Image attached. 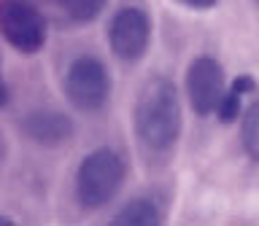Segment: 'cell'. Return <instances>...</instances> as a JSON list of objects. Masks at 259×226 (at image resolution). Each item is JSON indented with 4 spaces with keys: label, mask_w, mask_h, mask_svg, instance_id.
<instances>
[{
    "label": "cell",
    "mask_w": 259,
    "mask_h": 226,
    "mask_svg": "<svg viewBox=\"0 0 259 226\" xmlns=\"http://www.w3.org/2000/svg\"><path fill=\"white\" fill-rule=\"evenodd\" d=\"M6 102H8V89H6L3 81H0V108H3Z\"/></svg>",
    "instance_id": "cell-13"
},
{
    "label": "cell",
    "mask_w": 259,
    "mask_h": 226,
    "mask_svg": "<svg viewBox=\"0 0 259 226\" xmlns=\"http://www.w3.org/2000/svg\"><path fill=\"white\" fill-rule=\"evenodd\" d=\"M65 94L84 113L100 110L111 97V73L97 56H76L65 70Z\"/></svg>",
    "instance_id": "cell-3"
},
{
    "label": "cell",
    "mask_w": 259,
    "mask_h": 226,
    "mask_svg": "<svg viewBox=\"0 0 259 226\" xmlns=\"http://www.w3.org/2000/svg\"><path fill=\"white\" fill-rule=\"evenodd\" d=\"M181 6H189V8H197V11H205V8H213L219 0H178Z\"/></svg>",
    "instance_id": "cell-12"
},
{
    "label": "cell",
    "mask_w": 259,
    "mask_h": 226,
    "mask_svg": "<svg viewBox=\"0 0 259 226\" xmlns=\"http://www.w3.org/2000/svg\"><path fill=\"white\" fill-rule=\"evenodd\" d=\"M181 97L170 78L154 76L135 102V135L146 148L167 151L181 137Z\"/></svg>",
    "instance_id": "cell-1"
},
{
    "label": "cell",
    "mask_w": 259,
    "mask_h": 226,
    "mask_svg": "<svg viewBox=\"0 0 259 226\" xmlns=\"http://www.w3.org/2000/svg\"><path fill=\"white\" fill-rule=\"evenodd\" d=\"M3 156H6V145H3V137H0V167H3Z\"/></svg>",
    "instance_id": "cell-14"
},
{
    "label": "cell",
    "mask_w": 259,
    "mask_h": 226,
    "mask_svg": "<svg viewBox=\"0 0 259 226\" xmlns=\"http://www.w3.org/2000/svg\"><path fill=\"white\" fill-rule=\"evenodd\" d=\"M240 140H243V148L254 161H259V100L251 105L243 116V124H240Z\"/></svg>",
    "instance_id": "cell-9"
},
{
    "label": "cell",
    "mask_w": 259,
    "mask_h": 226,
    "mask_svg": "<svg viewBox=\"0 0 259 226\" xmlns=\"http://www.w3.org/2000/svg\"><path fill=\"white\" fill-rule=\"evenodd\" d=\"M0 32L16 51L35 54L46 43V19L30 0H3Z\"/></svg>",
    "instance_id": "cell-4"
},
{
    "label": "cell",
    "mask_w": 259,
    "mask_h": 226,
    "mask_svg": "<svg viewBox=\"0 0 259 226\" xmlns=\"http://www.w3.org/2000/svg\"><path fill=\"white\" fill-rule=\"evenodd\" d=\"M124 159L113 148H97L81 159L76 170V199L84 210H100L124 183Z\"/></svg>",
    "instance_id": "cell-2"
},
{
    "label": "cell",
    "mask_w": 259,
    "mask_h": 226,
    "mask_svg": "<svg viewBox=\"0 0 259 226\" xmlns=\"http://www.w3.org/2000/svg\"><path fill=\"white\" fill-rule=\"evenodd\" d=\"M151 40V19L143 8L124 6L111 16L108 24V43L111 51L124 62L141 60Z\"/></svg>",
    "instance_id": "cell-5"
},
{
    "label": "cell",
    "mask_w": 259,
    "mask_h": 226,
    "mask_svg": "<svg viewBox=\"0 0 259 226\" xmlns=\"http://www.w3.org/2000/svg\"><path fill=\"white\" fill-rule=\"evenodd\" d=\"M108 0H62L65 11L73 22H92L97 14L105 8Z\"/></svg>",
    "instance_id": "cell-10"
},
{
    "label": "cell",
    "mask_w": 259,
    "mask_h": 226,
    "mask_svg": "<svg viewBox=\"0 0 259 226\" xmlns=\"http://www.w3.org/2000/svg\"><path fill=\"white\" fill-rule=\"evenodd\" d=\"M256 6H259V0H256Z\"/></svg>",
    "instance_id": "cell-16"
},
{
    "label": "cell",
    "mask_w": 259,
    "mask_h": 226,
    "mask_svg": "<svg viewBox=\"0 0 259 226\" xmlns=\"http://www.w3.org/2000/svg\"><path fill=\"white\" fill-rule=\"evenodd\" d=\"M159 221H162L159 207L154 205L151 199H146V197L130 199L127 205L113 215V223H124V226H154Z\"/></svg>",
    "instance_id": "cell-8"
},
{
    "label": "cell",
    "mask_w": 259,
    "mask_h": 226,
    "mask_svg": "<svg viewBox=\"0 0 259 226\" xmlns=\"http://www.w3.org/2000/svg\"><path fill=\"white\" fill-rule=\"evenodd\" d=\"M22 132L32 143L46 145V148H57V145L70 140L76 127H73V119L60 110H35L22 119Z\"/></svg>",
    "instance_id": "cell-7"
},
{
    "label": "cell",
    "mask_w": 259,
    "mask_h": 226,
    "mask_svg": "<svg viewBox=\"0 0 259 226\" xmlns=\"http://www.w3.org/2000/svg\"><path fill=\"white\" fill-rule=\"evenodd\" d=\"M60 3H62V0H60Z\"/></svg>",
    "instance_id": "cell-17"
},
{
    "label": "cell",
    "mask_w": 259,
    "mask_h": 226,
    "mask_svg": "<svg viewBox=\"0 0 259 226\" xmlns=\"http://www.w3.org/2000/svg\"><path fill=\"white\" fill-rule=\"evenodd\" d=\"M14 221H11V218H6V215H0V226H11Z\"/></svg>",
    "instance_id": "cell-15"
},
{
    "label": "cell",
    "mask_w": 259,
    "mask_h": 226,
    "mask_svg": "<svg viewBox=\"0 0 259 226\" xmlns=\"http://www.w3.org/2000/svg\"><path fill=\"white\" fill-rule=\"evenodd\" d=\"M246 94L243 89H238V86H230L224 92V97H222V102H219V119L222 121H232V119H238V113H240V97Z\"/></svg>",
    "instance_id": "cell-11"
},
{
    "label": "cell",
    "mask_w": 259,
    "mask_h": 226,
    "mask_svg": "<svg viewBox=\"0 0 259 226\" xmlns=\"http://www.w3.org/2000/svg\"><path fill=\"white\" fill-rule=\"evenodd\" d=\"M227 92L224 70L213 56H197L186 70V100L197 116L219 110V102Z\"/></svg>",
    "instance_id": "cell-6"
}]
</instances>
